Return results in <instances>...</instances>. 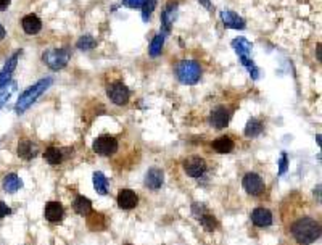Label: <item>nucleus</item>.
I'll return each instance as SVG.
<instances>
[{"instance_id":"1a4fd4ad","label":"nucleus","mask_w":322,"mask_h":245,"mask_svg":"<svg viewBox=\"0 0 322 245\" xmlns=\"http://www.w3.org/2000/svg\"><path fill=\"white\" fill-rule=\"evenodd\" d=\"M229 121H231V112L226 107H216L213 112L209 113V124L216 129L227 128Z\"/></svg>"},{"instance_id":"20e7f679","label":"nucleus","mask_w":322,"mask_h":245,"mask_svg":"<svg viewBox=\"0 0 322 245\" xmlns=\"http://www.w3.org/2000/svg\"><path fill=\"white\" fill-rule=\"evenodd\" d=\"M42 60L44 63L48 66V68H52L55 71L65 68L70 62V52L65 48H50L47 52L42 54Z\"/></svg>"},{"instance_id":"7ed1b4c3","label":"nucleus","mask_w":322,"mask_h":245,"mask_svg":"<svg viewBox=\"0 0 322 245\" xmlns=\"http://www.w3.org/2000/svg\"><path fill=\"white\" fill-rule=\"evenodd\" d=\"M176 76L182 84H197L201 78V66L193 60H182L176 66Z\"/></svg>"},{"instance_id":"2eb2a0df","label":"nucleus","mask_w":322,"mask_h":245,"mask_svg":"<svg viewBox=\"0 0 322 245\" xmlns=\"http://www.w3.org/2000/svg\"><path fill=\"white\" fill-rule=\"evenodd\" d=\"M21 26L24 29V32L29 36H34V34H39L40 29H42V21L39 20L37 15H26L21 21Z\"/></svg>"},{"instance_id":"393cba45","label":"nucleus","mask_w":322,"mask_h":245,"mask_svg":"<svg viewBox=\"0 0 322 245\" xmlns=\"http://www.w3.org/2000/svg\"><path fill=\"white\" fill-rule=\"evenodd\" d=\"M94 187L100 195H106L108 193V181L103 173H100V171L94 173Z\"/></svg>"},{"instance_id":"9d476101","label":"nucleus","mask_w":322,"mask_h":245,"mask_svg":"<svg viewBox=\"0 0 322 245\" xmlns=\"http://www.w3.org/2000/svg\"><path fill=\"white\" fill-rule=\"evenodd\" d=\"M118 207L121 210H132L139 205V195L131 189H123L118 193Z\"/></svg>"},{"instance_id":"b1692460","label":"nucleus","mask_w":322,"mask_h":245,"mask_svg":"<svg viewBox=\"0 0 322 245\" xmlns=\"http://www.w3.org/2000/svg\"><path fill=\"white\" fill-rule=\"evenodd\" d=\"M262 123L259 120H256V118H251V120L247 123V126H245V136L247 137H256L259 136V134L262 132Z\"/></svg>"},{"instance_id":"dca6fc26","label":"nucleus","mask_w":322,"mask_h":245,"mask_svg":"<svg viewBox=\"0 0 322 245\" xmlns=\"http://www.w3.org/2000/svg\"><path fill=\"white\" fill-rule=\"evenodd\" d=\"M221 20L226 28L231 29H245V20L235 12H221Z\"/></svg>"},{"instance_id":"a211bd4d","label":"nucleus","mask_w":322,"mask_h":245,"mask_svg":"<svg viewBox=\"0 0 322 245\" xmlns=\"http://www.w3.org/2000/svg\"><path fill=\"white\" fill-rule=\"evenodd\" d=\"M39 150H37V145L31 140H21L18 143V155L23 158V160H32L34 157H37Z\"/></svg>"},{"instance_id":"4be33fe9","label":"nucleus","mask_w":322,"mask_h":245,"mask_svg":"<svg viewBox=\"0 0 322 245\" xmlns=\"http://www.w3.org/2000/svg\"><path fill=\"white\" fill-rule=\"evenodd\" d=\"M44 158H45V162L50 163V165H60L63 162V150L62 149H58V147H48L45 150V154H44Z\"/></svg>"},{"instance_id":"a878e982","label":"nucleus","mask_w":322,"mask_h":245,"mask_svg":"<svg viewBox=\"0 0 322 245\" xmlns=\"http://www.w3.org/2000/svg\"><path fill=\"white\" fill-rule=\"evenodd\" d=\"M198 221H200V224L203 226V229L208 231V232L214 231L216 226H218V221L208 213V211H206V213H203L201 216H198Z\"/></svg>"},{"instance_id":"2f4dec72","label":"nucleus","mask_w":322,"mask_h":245,"mask_svg":"<svg viewBox=\"0 0 322 245\" xmlns=\"http://www.w3.org/2000/svg\"><path fill=\"white\" fill-rule=\"evenodd\" d=\"M10 213H12L10 207H7V204L0 202V218H5L7 215H10Z\"/></svg>"},{"instance_id":"6ab92c4d","label":"nucleus","mask_w":322,"mask_h":245,"mask_svg":"<svg viewBox=\"0 0 322 245\" xmlns=\"http://www.w3.org/2000/svg\"><path fill=\"white\" fill-rule=\"evenodd\" d=\"M21 185H23L21 179H20V177L16 176L15 173L7 174V176L4 177V179H2V187H4V190L8 192V193H15L18 189H21Z\"/></svg>"},{"instance_id":"ddd939ff","label":"nucleus","mask_w":322,"mask_h":245,"mask_svg":"<svg viewBox=\"0 0 322 245\" xmlns=\"http://www.w3.org/2000/svg\"><path fill=\"white\" fill-rule=\"evenodd\" d=\"M63 213H65V210L60 202H48L45 207V211H44V216L50 223H58L63 219Z\"/></svg>"},{"instance_id":"bb28decb","label":"nucleus","mask_w":322,"mask_h":245,"mask_svg":"<svg viewBox=\"0 0 322 245\" xmlns=\"http://www.w3.org/2000/svg\"><path fill=\"white\" fill-rule=\"evenodd\" d=\"M163 44H165V37L158 34L153 37V40H151V44H150V48H148V52L151 57H158L161 54V50H163Z\"/></svg>"},{"instance_id":"423d86ee","label":"nucleus","mask_w":322,"mask_h":245,"mask_svg":"<svg viewBox=\"0 0 322 245\" xmlns=\"http://www.w3.org/2000/svg\"><path fill=\"white\" fill-rule=\"evenodd\" d=\"M242 185H243V189L253 197H259L266 189L262 177L259 174H256V173H247V174H245L243 181H242Z\"/></svg>"},{"instance_id":"aec40b11","label":"nucleus","mask_w":322,"mask_h":245,"mask_svg":"<svg viewBox=\"0 0 322 245\" xmlns=\"http://www.w3.org/2000/svg\"><path fill=\"white\" fill-rule=\"evenodd\" d=\"M214 149V152H218V154H231V152L234 150L235 143L231 137H219L213 142V145H211Z\"/></svg>"},{"instance_id":"9b49d317","label":"nucleus","mask_w":322,"mask_h":245,"mask_svg":"<svg viewBox=\"0 0 322 245\" xmlns=\"http://www.w3.org/2000/svg\"><path fill=\"white\" fill-rule=\"evenodd\" d=\"M163 182H165L163 170H159V168H156V166L150 168V170L147 171V174H145V185H147V187L151 189V190H158V189H161Z\"/></svg>"},{"instance_id":"c9c22d12","label":"nucleus","mask_w":322,"mask_h":245,"mask_svg":"<svg viewBox=\"0 0 322 245\" xmlns=\"http://www.w3.org/2000/svg\"><path fill=\"white\" fill-rule=\"evenodd\" d=\"M4 37H5V29H4L2 24H0V40H2Z\"/></svg>"},{"instance_id":"7c9ffc66","label":"nucleus","mask_w":322,"mask_h":245,"mask_svg":"<svg viewBox=\"0 0 322 245\" xmlns=\"http://www.w3.org/2000/svg\"><path fill=\"white\" fill-rule=\"evenodd\" d=\"M143 2H145V0H123V4H124L126 7H129V8H137V7H142V5H143Z\"/></svg>"},{"instance_id":"5701e85b","label":"nucleus","mask_w":322,"mask_h":245,"mask_svg":"<svg viewBox=\"0 0 322 245\" xmlns=\"http://www.w3.org/2000/svg\"><path fill=\"white\" fill-rule=\"evenodd\" d=\"M232 47L234 50L237 52V55L239 57H245V55H250L251 52V44L245 39V37H237L232 40Z\"/></svg>"},{"instance_id":"e433bc0d","label":"nucleus","mask_w":322,"mask_h":245,"mask_svg":"<svg viewBox=\"0 0 322 245\" xmlns=\"http://www.w3.org/2000/svg\"><path fill=\"white\" fill-rule=\"evenodd\" d=\"M128 245H131V243H128Z\"/></svg>"},{"instance_id":"c756f323","label":"nucleus","mask_w":322,"mask_h":245,"mask_svg":"<svg viewBox=\"0 0 322 245\" xmlns=\"http://www.w3.org/2000/svg\"><path fill=\"white\" fill-rule=\"evenodd\" d=\"M287 168H289V158H287V154H282L281 160H279V174H285Z\"/></svg>"},{"instance_id":"39448f33","label":"nucleus","mask_w":322,"mask_h":245,"mask_svg":"<svg viewBox=\"0 0 322 245\" xmlns=\"http://www.w3.org/2000/svg\"><path fill=\"white\" fill-rule=\"evenodd\" d=\"M106 95L116 105H126L129 102V89L123 82H112L106 87Z\"/></svg>"},{"instance_id":"6e6552de","label":"nucleus","mask_w":322,"mask_h":245,"mask_svg":"<svg viewBox=\"0 0 322 245\" xmlns=\"http://www.w3.org/2000/svg\"><path fill=\"white\" fill-rule=\"evenodd\" d=\"M184 171L190 177H200L206 171V162L201 157H189L184 162Z\"/></svg>"},{"instance_id":"c85d7f7f","label":"nucleus","mask_w":322,"mask_h":245,"mask_svg":"<svg viewBox=\"0 0 322 245\" xmlns=\"http://www.w3.org/2000/svg\"><path fill=\"white\" fill-rule=\"evenodd\" d=\"M76 45H78V48H81V50H90V48H94L97 45V42H95L94 37L84 36V37H81L78 40V44H76Z\"/></svg>"},{"instance_id":"f704fd0d","label":"nucleus","mask_w":322,"mask_h":245,"mask_svg":"<svg viewBox=\"0 0 322 245\" xmlns=\"http://www.w3.org/2000/svg\"><path fill=\"white\" fill-rule=\"evenodd\" d=\"M200 2H201L203 5H205V7L208 8V10H211V4H209V0H200Z\"/></svg>"},{"instance_id":"f3484780","label":"nucleus","mask_w":322,"mask_h":245,"mask_svg":"<svg viewBox=\"0 0 322 245\" xmlns=\"http://www.w3.org/2000/svg\"><path fill=\"white\" fill-rule=\"evenodd\" d=\"M176 13H177V4H169L165 12L161 13V26H163V29L166 32L171 31V26L174 23V18H176Z\"/></svg>"},{"instance_id":"f03ea898","label":"nucleus","mask_w":322,"mask_h":245,"mask_svg":"<svg viewBox=\"0 0 322 245\" xmlns=\"http://www.w3.org/2000/svg\"><path fill=\"white\" fill-rule=\"evenodd\" d=\"M52 82H53L52 78H45V79H40L36 84H32L31 87H28L26 90H24L23 94L18 97V102H16V105H15L16 113L21 115V113L26 112V110L36 102V100L44 94L50 86H52Z\"/></svg>"},{"instance_id":"72a5a7b5","label":"nucleus","mask_w":322,"mask_h":245,"mask_svg":"<svg viewBox=\"0 0 322 245\" xmlns=\"http://www.w3.org/2000/svg\"><path fill=\"white\" fill-rule=\"evenodd\" d=\"M10 2H12V0H0V10H5V8H8Z\"/></svg>"},{"instance_id":"412c9836","label":"nucleus","mask_w":322,"mask_h":245,"mask_svg":"<svg viewBox=\"0 0 322 245\" xmlns=\"http://www.w3.org/2000/svg\"><path fill=\"white\" fill-rule=\"evenodd\" d=\"M73 208L74 211L78 215L81 216H86L89 213H92V202L86 197H82V195H78L74 200V204H73Z\"/></svg>"},{"instance_id":"4468645a","label":"nucleus","mask_w":322,"mask_h":245,"mask_svg":"<svg viewBox=\"0 0 322 245\" xmlns=\"http://www.w3.org/2000/svg\"><path fill=\"white\" fill-rule=\"evenodd\" d=\"M21 55V52H15L10 58H8V62L5 63L2 73H0V87L7 86L8 82H10V78L13 74V70L16 68V62H18V57Z\"/></svg>"},{"instance_id":"f257e3e1","label":"nucleus","mask_w":322,"mask_h":245,"mask_svg":"<svg viewBox=\"0 0 322 245\" xmlns=\"http://www.w3.org/2000/svg\"><path fill=\"white\" fill-rule=\"evenodd\" d=\"M293 239L301 245H309L320 237V226L312 218H300L292 224Z\"/></svg>"},{"instance_id":"473e14b6","label":"nucleus","mask_w":322,"mask_h":245,"mask_svg":"<svg viewBox=\"0 0 322 245\" xmlns=\"http://www.w3.org/2000/svg\"><path fill=\"white\" fill-rule=\"evenodd\" d=\"M4 89V87H2ZM8 94H10V92H8L7 89H4V90H0V107H2L7 100H8Z\"/></svg>"},{"instance_id":"cd10ccee","label":"nucleus","mask_w":322,"mask_h":245,"mask_svg":"<svg viewBox=\"0 0 322 245\" xmlns=\"http://www.w3.org/2000/svg\"><path fill=\"white\" fill-rule=\"evenodd\" d=\"M155 7H156V0H145V2H143V5H142L143 21H148L150 20V16H151V13H153Z\"/></svg>"},{"instance_id":"f8f14e48","label":"nucleus","mask_w":322,"mask_h":245,"mask_svg":"<svg viewBox=\"0 0 322 245\" xmlns=\"http://www.w3.org/2000/svg\"><path fill=\"white\" fill-rule=\"evenodd\" d=\"M251 221L258 227H267L273 224V213L267 208H255L251 213Z\"/></svg>"},{"instance_id":"0eeeda50","label":"nucleus","mask_w":322,"mask_h":245,"mask_svg":"<svg viewBox=\"0 0 322 245\" xmlns=\"http://www.w3.org/2000/svg\"><path fill=\"white\" fill-rule=\"evenodd\" d=\"M120 143L113 136H100L94 140V152L101 157H110L116 154Z\"/></svg>"}]
</instances>
